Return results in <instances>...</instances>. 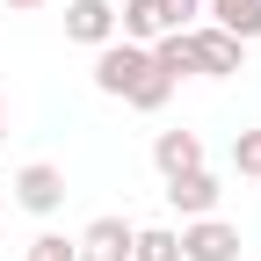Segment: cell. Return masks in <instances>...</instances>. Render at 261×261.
Listing matches in <instances>:
<instances>
[{
	"mask_svg": "<svg viewBox=\"0 0 261 261\" xmlns=\"http://www.w3.org/2000/svg\"><path fill=\"white\" fill-rule=\"evenodd\" d=\"M94 87L116 94V102H130V109H145V116L167 109V94H174V80L152 65V51L145 44H123V37L94 51Z\"/></svg>",
	"mask_w": 261,
	"mask_h": 261,
	"instance_id": "6da1fadb",
	"label": "cell"
},
{
	"mask_svg": "<svg viewBox=\"0 0 261 261\" xmlns=\"http://www.w3.org/2000/svg\"><path fill=\"white\" fill-rule=\"evenodd\" d=\"M174 240H181V261H240V225L225 218H189Z\"/></svg>",
	"mask_w": 261,
	"mask_h": 261,
	"instance_id": "7a4b0ae2",
	"label": "cell"
},
{
	"mask_svg": "<svg viewBox=\"0 0 261 261\" xmlns=\"http://www.w3.org/2000/svg\"><path fill=\"white\" fill-rule=\"evenodd\" d=\"M15 203H22V211H37V218H51V211L65 203V167H51V160H29V167L15 174Z\"/></svg>",
	"mask_w": 261,
	"mask_h": 261,
	"instance_id": "3957f363",
	"label": "cell"
},
{
	"mask_svg": "<svg viewBox=\"0 0 261 261\" xmlns=\"http://www.w3.org/2000/svg\"><path fill=\"white\" fill-rule=\"evenodd\" d=\"M181 37H189V51H196V65H203V73H240V65H247V44L240 37H225V29H211V22H196V29H181Z\"/></svg>",
	"mask_w": 261,
	"mask_h": 261,
	"instance_id": "277c9868",
	"label": "cell"
},
{
	"mask_svg": "<svg viewBox=\"0 0 261 261\" xmlns=\"http://www.w3.org/2000/svg\"><path fill=\"white\" fill-rule=\"evenodd\" d=\"M130 232H138L130 218H94L87 232L73 240V254L80 261H130Z\"/></svg>",
	"mask_w": 261,
	"mask_h": 261,
	"instance_id": "5b68a950",
	"label": "cell"
},
{
	"mask_svg": "<svg viewBox=\"0 0 261 261\" xmlns=\"http://www.w3.org/2000/svg\"><path fill=\"white\" fill-rule=\"evenodd\" d=\"M218 196H225V189H218L211 167H189V174L167 181V203H174L181 218H218Z\"/></svg>",
	"mask_w": 261,
	"mask_h": 261,
	"instance_id": "8992f818",
	"label": "cell"
},
{
	"mask_svg": "<svg viewBox=\"0 0 261 261\" xmlns=\"http://www.w3.org/2000/svg\"><path fill=\"white\" fill-rule=\"evenodd\" d=\"M65 37L73 44H116V8L109 0H65Z\"/></svg>",
	"mask_w": 261,
	"mask_h": 261,
	"instance_id": "52a82bcc",
	"label": "cell"
},
{
	"mask_svg": "<svg viewBox=\"0 0 261 261\" xmlns=\"http://www.w3.org/2000/svg\"><path fill=\"white\" fill-rule=\"evenodd\" d=\"M152 167L160 174H189V167H203V138H196V130H160V138H152Z\"/></svg>",
	"mask_w": 261,
	"mask_h": 261,
	"instance_id": "ba28073f",
	"label": "cell"
},
{
	"mask_svg": "<svg viewBox=\"0 0 261 261\" xmlns=\"http://www.w3.org/2000/svg\"><path fill=\"white\" fill-rule=\"evenodd\" d=\"M203 22L225 29V37H240V44H254L261 37V0H203Z\"/></svg>",
	"mask_w": 261,
	"mask_h": 261,
	"instance_id": "9c48e42d",
	"label": "cell"
},
{
	"mask_svg": "<svg viewBox=\"0 0 261 261\" xmlns=\"http://www.w3.org/2000/svg\"><path fill=\"white\" fill-rule=\"evenodd\" d=\"M116 29H123V44H152V37H167V15H160V0H123Z\"/></svg>",
	"mask_w": 261,
	"mask_h": 261,
	"instance_id": "30bf717a",
	"label": "cell"
},
{
	"mask_svg": "<svg viewBox=\"0 0 261 261\" xmlns=\"http://www.w3.org/2000/svg\"><path fill=\"white\" fill-rule=\"evenodd\" d=\"M130 261H181L174 225H138V232H130Z\"/></svg>",
	"mask_w": 261,
	"mask_h": 261,
	"instance_id": "8fae6325",
	"label": "cell"
},
{
	"mask_svg": "<svg viewBox=\"0 0 261 261\" xmlns=\"http://www.w3.org/2000/svg\"><path fill=\"white\" fill-rule=\"evenodd\" d=\"M232 167L247 181H261V130H232Z\"/></svg>",
	"mask_w": 261,
	"mask_h": 261,
	"instance_id": "7c38bea8",
	"label": "cell"
},
{
	"mask_svg": "<svg viewBox=\"0 0 261 261\" xmlns=\"http://www.w3.org/2000/svg\"><path fill=\"white\" fill-rule=\"evenodd\" d=\"M29 261H80V254H73V240H58V232H37V240H29Z\"/></svg>",
	"mask_w": 261,
	"mask_h": 261,
	"instance_id": "4fadbf2b",
	"label": "cell"
},
{
	"mask_svg": "<svg viewBox=\"0 0 261 261\" xmlns=\"http://www.w3.org/2000/svg\"><path fill=\"white\" fill-rule=\"evenodd\" d=\"M160 15H167V29H196L203 22V0H160Z\"/></svg>",
	"mask_w": 261,
	"mask_h": 261,
	"instance_id": "5bb4252c",
	"label": "cell"
},
{
	"mask_svg": "<svg viewBox=\"0 0 261 261\" xmlns=\"http://www.w3.org/2000/svg\"><path fill=\"white\" fill-rule=\"evenodd\" d=\"M0 8H15V15H22V8H44V0H0Z\"/></svg>",
	"mask_w": 261,
	"mask_h": 261,
	"instance_id": "9a60e30c",
	"label": "cell"
},
{
	"mask_svg": "<svg viewBox=\"0 0 261 261\" xmlns=\"http://www.w3.org/2000/svg\"><path fill=\"white\" fill-rule=\"evenodd\" d=\"M0 116H8V102H0Z\"/></svg>",
	"mask_w": 261,
	"mask_h": 261,
	"instance_id": "2e32d148",
	"label": "cell"
}]
</instances>
